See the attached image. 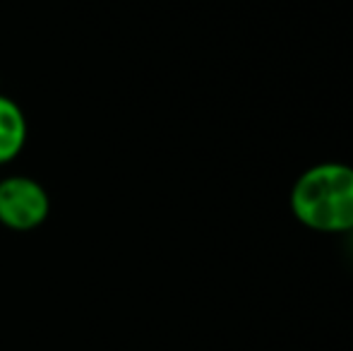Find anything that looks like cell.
I'll use <instances>...</instances> for the list:
<instances>
[{"mask_svg":"<svg viewBox=\"0 0 353 351\" xmlns=\"http://www.w3.org/2000/svg\"><path fill=\"white\" fill-rule=\"evenodd\" d=\"M51 200L41 183L27 176H10L0 181V224L12 231H32L46 221Z\"/></svg>","mask_w":353,"mask_h":351,"instance_id":"7a4b0ae2","label":"cell"},{"mask_svg":"<svg viewBox=\"0 0 353 351\" xmlns=\"http://www.w3.org/2000/svg\"><path fill=\"white\" fill-rule=\"evenodd\" d=\"M288 207L298 224L317 234L353 231V166L322 161L296 178Z\"/></svg>","mask_w":353,"mask_h":351,"instance_id":"6da1fadb","label":"cell"},{"mask_svg":"<svg viewBox=\"0 0 353 351\" xmlns=\"http://www.w3.org/2000/svg\"><path fill=\"white\" fill-rule=\"evenodd\" d=\"M27 145V118L12 99L0 94V164L17 159Z\"/></svg>","mask_w":353,"mask_h":351,"instance_id":"3957f363","label":"cell"}]
</instances>
